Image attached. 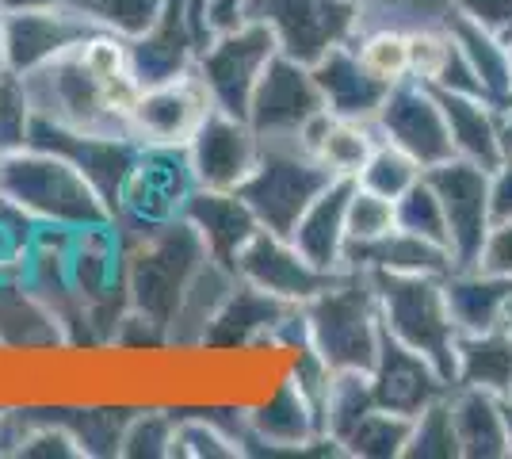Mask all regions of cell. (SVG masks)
I'll use <instances>...</instances> for the list:
<instances>
[{"label": "cell", "mask_w": 512, "mask_h": 459, "mask_svg": "<svg viewBox=\"0 0 512 459\" xmlns=\"http://www.w3.org/2000/svg\"><path fill=\"white\" fill-rule=\"evenodd\" d=\"M211 111V96L192 69L184 77L142 88L127 115V131L138 146H188Z\"/></svg>", "instance_id": "15"}, {"label": "cell", "mask_w": 512, "mask_h": 459, "mask_svg": "<svg viewBox=\"0 0 512 459\" xmlns=\"http://www.w3.org/2000/svg\"><path fill=\"white\" fill-rule=\"evenodd\" d=\"M81 62L88 66V73H96L100 81H115L123 73H134L130 69V43L115 31H92L85 43H81Z\"/></svg>", "instance_id": "44"}, {"label": "cell", "mask_w": 512, "mask_h": 459, "mask_svg": "<svg viewBox=\"0 0 512 459\" xmlns=\"http://www.w3.org/2000/svg\"><path fill=\"white\" fill-rule=\"evenodd\" d=\"M35 234H39V222L0 196V284L23 280Z\"/></svg>", "instance_id": "42"}, {"label": "cell", "mask_w": 512, "mask_h": 459, "mask_svg": "<svg viewBox=\"0 0 512 459\" xmlns=\"http://www.w3.org/2000/svg\"><path fill=\"white\" fill-rule=\"evenodd\" d=\"M394 222H398V230H409L417 238H428L451 249L448 219H444V207H440V199L432 192L428 176H421L402 199H394Z\"/></svg>", "instance_id": "41"}, {"label": "cell", "mask_w": 512, "mask_h": 459, "mask_svg": "<svg viewBox=\"0 0 512 459\" xmlns=\"http://www.w3.org/2000/svg\"><path fill=\"white\" fill-rule=\"evenodd\" d=\"M448 394L413 417V425H409L406 459H459V437H455Z\"/></svg>", "instance_id": "39"}, {"label": "cell", "mask_w": 512, "mask_h": 459, "mask_svg": "<svg viewBox=\"0 0 512 459\" xmlns=\"http://www.w3.org/2000/svg\"><path fill=\"white\" fill-rule=\"evenodd\" d=\"M421 176H425L421 161H413L406 150H398L394 142L379 138V146L367 157V165L356 176V184H363V188H371V192H379L386 199H402Z\"/></svg>", "instance_id": "37"}, {"label": "cell", "mask_w": 512, "mask_h": 459, "mask_svg": "<svg viewBox=\"0 0 512 459\" xmlns=\"http://www.w3.org/2000/svg\"><path fill=\"white\" fill-rule=\"evenodd\" d=\"M27 146H43V150L69 157L88 176V184L104 196V203L111 211H115V199L123 192V180H127L134 157H138V142L130 134L69 131V127H58V123H46L39 115H35V127H31V142Z\"/></svg>", "instance_id": "18"}, {"label": "cell", "mask_w": 512, "mask_h": 459, "mask_svg": "<svg viewBox=\"0 0 512 459\" xmlns=\"http://www.w3.org/2000/svg\"><path fill=\"white\" fill-rule=\"evenodd\" d=\"M455 16L478 23L501 43H512V0H455Z\"/></svg>", "instance_id": "46"}, {"label": "cell", "mask_w": 512, "mask_h": 459, "mask_svg": "<svg viewBox=\"0 0 512 459\" xmlns=\"http://www.w3.org/2000/svg\"><path fill=\"white\" fill-rule=\"evenodd\" d=\"M451 421L459 437V456L501 459L509 456V425H505V398L474 387H451Z\"/></svg>", "instance_id": "29"}, {"label": "cell", "mask_w": 512, "mask_h": 459, "mask_svg": "<svg viewBox=\"0 0 512 459\" xmlns=\"http://www.w3.org/2000/svg\"><path fill=\"white\" fill-rule=\"evenodd\" d=\"M199 50H203V35L188 12V0H165L161 20L142 39L130 43V69L142 88L161 85V81L192 73Z\"/></svg>", "instance_id": "20"}, {"label": "cell", "mask_w": 512, "mask_h": 459, "mask_svg": "<svg viewBox=\"0 0 512 459\" xmlns=\"http://www.w3.org/2000/svg\"><path fill=\"white\" fill-rule=\"evenodd\" d=\"M58 421L77 437L85 459L92 456H119L123 429H127L134 406H115V402H85V406H62Z\"/></svg>", "instance_id": "32"}, {"label": "cell", "mask_w": 512, "mask_h": 459, "mask_svg": "<svg viewBox=\"0 0 512 459\" xmlns=\"http://www.w3.org/2000/svg\"><path fill=\"white\" fill-rule=\"evenodd\" d=\"M92 31L96 27L77 4L8 8V20H4V69L27 77V73L73 54Z\"/></svg>", "instance_id": "13"}, {"label": "cell", "mask_w": 512, "mask_h": 459, "mask_svg": "<svg viewBox=\"0 0 512 459\" xmlns=\"http://www.w3.org/2000/svg\"><path fill=\"white\" fill-rule=\"evenodd\" d=\"M0 196L39 226L85 230L111 222V207L88 184V176L69 157L43 146L0 153Z\"/></svg>", "instance_id": "1"}, {"label": "cell", "mask_w": 512, "mask_h": 459, "mask_svg": "<svg viewBox=\"0 0 512 459\" xmlns=\"http://www.w3.org/2000/svg\"><path fill=\"white\" fill-rule=\"evenodd\" d=\"M394 199L379 196L371 188H363L352 180L348 192V207H344V230H348V245H371V241L386 238L394 230Z\"/></svg>", "instance_id": "40"}, {"label": "cell", "mask_w": 512, "mask_h": 459, "mask_svg": "<svg viewBox=\"0 0 512 459\" xmlns=\"http://www.w3.org/2000/svg\"><path fill=\"white\" fill-rule=\"evenodd\" d=\"M375 131L379 138L394 142L398 150H406L413 161H421V169H432V165L455 157L448 115H444L436 88L421 85L413 77L390 85L383 108L375 115Z\"/></svg>", "instance_id": "11"}, {"label": "cell", "mask_w": 512, "mask_h": 459, "mask_svg": "<svg viewBox=\"0 0 512 459\" xmlns=\"http://www.w3.org/2000/svg\"><path fill=\"white\" fill-rule=\"evenodd\" d=\"M310 349L333 372H371L383 345V314L379 295L367 272H341L314 299L302 303Z\"/></svg>", "instance_id": "2"}, {"label": "cell", "mask_w": 512, "mask_h": 459, "mask_svg": "<svg viewBox=\"0 0 512 459\" xmlns=\"http://www.w3.org/2000/svg\"><path fill=\"white\" fill-rule=\"evenodd\" d=\"M448 115L451 150L470 165L497 169L505 161V111L474 92H436Z\"/></svg>", "instance_id": "24"}, {"label": "cell", "mask_w": 512, "mask_h": 459, "mask_svg": "<svg viewBox=\"0 0 512 459\" xmlns=\"http://www.w3.org/2000/svg\"><path fill=\"white\" fill-rule=\"evenodd\" d=\"M172 433H176V410L172 406H134L119 456L123 459H172Z\"/></svg>", "instance_id": "35"}, {"label": "cell", "mask_w": 512, "mask_h": 459, "mask_svg": "<svg viewBox=\"0 0 512 459\" xmlns=\"http://www.w3.org/2000/svg\"><path fill=\"white\" fill-rule=\"evenodd\" d=\"M302 142L337 180H356L367 165V157L379 146V131L367 119H344L333 111H321L306 127Z\"/></svg>", "instance_id": "28"}, {"label": "cell", "mask_w": 512, "mask_h": 459, "mask_svg": "<svg viewBox=\"0 0 512 459\" xmlns=\"http://www.w3.org/2000/svg\"><path fill=\"white\" fill-rule=\"evenodd\" d=\"M509 54H512V43H509Z\"/></svg>", "instance_id": "55"}, {"label": "cell", "mask_w": 512, "mask_h": 459, "mask_svg": "<svg viewBox=\"0 0 512 459\" xmlns=\"http://www.w3.org/2000/svg\"><path fill=\"white\" fill-rule=\"evenodd\" d=\"M207 245L199 241L192 226L184 219L169 222L161 230H153L146 238L127 241V303L130 310L146 314L150 322L169 333L176 306L184 299V291L199 272V264L207 261Z\"/></svg>", "instance_id": "3"}, {"label": "cell", "mask_w": 512, "mask_h": 459, "mask_svg": "<svg viewBox=\"0 0 512 459\" xmlns=\"http://www.w3.org/2000/svg\"><path fill=\"white\" fill-rule=\"evenodd\" d=\"M4 20H8V8L0 4V69H4Z\"/></svg>", "instance_id": "50"}, {"label": "cell", "mask_w": 512, "mask_h": 459, "mask_svg": "<svg viewBox=\"0 0 512 459\" xmlns=\"http://www.w3.org/2000/svg\"><path fill=\"white\" fill-rule=\"evenodd\" d=\"M291 310H295V303H283L276 295H268V291H260V287L241 280L234 287V295L226 299V306L218 310V318L211 322L199 349L245 352L260 349V345H272L276 329L283 326V318Z\"/></svg>", "instance_id": "21"}, {"label": "cell", "mask_w": 512, "mask_h": 459, "mask_svg": "<svg viewBox=\"0 0 512 459\" xmlns=\"http://www.w3.org/2000/svg\"><path fill=\"white\" fill-rule=\"evenodd\" d=\"M505 150L512 153V111L505 115Z\"/></svg>", "instance_id": "52"}, {"label": "cell", "mask_w": 512, "mask_h": 459, "mask_svg": "<svg viewBox=\"0 0 512 459\" xmlns=\"http://www.w3.org/2000/svg\"><path fill=\"white\" fill-rule=\"evenodd\" d=\"M367 276H371L375 295H379L386 337L421 352L455 387L459 329L451 322L448 299H444V276H394V272H367Z\"/></svg>", "instance_id": "4"}, {"label": "cell", "mask_w": 512, "mask_h": 459, "mask_svg": "<svg viewBox=\"0 0 512 459\" xmlns=\"http://www.w3.org/2000/svg\"><path fill=\"white\" fill-rule=\"evenodd\" d=\"M455 387L512 398V333L505 326L459 333L455 341Z\"/></svg>", "instance_id": "30"}, {"label": "cell", "mask_w": 512, "mask_h": 459, "mask_svg": "<svg viewBox=\"0 0 512 459\" xmlns=\"http://www.w3.org/2000/svg\"><path fill=\"white\" fill-rule=\"evenodd\" d=\"M371 391L383 410H394L402 417H417L425 406L440 402L451 391V383L436 372V364L421 352L406 349L402 341L386 337L379 345V356L371 364Z\"/></svg>", "instance_id": "19"}, {"label": "cell", "mask_w": 512, "mask_h": 459, "mask_svg": "<svg viewBox=\"0 0 512 459\" xmlns=\"http://www.w3.org/2000/svg\"><path fill=\"white\" fill-rule=\"evenodd\" d=\"M470 268H478V272H486V276H497V280H509L512 284V219L493 222Z\"/></svg>", "instance_id": "45"}, {"label": "cell", "mask_w": 512, "mask_h": 459, "mask_svg": "<svg viewBox=\"0 0 512 459\" xmlns=\"http://www.w3.org/2000/svg\"><path fill=\"white\" fill-rule=\"evenodd\" d=\"M0 73H4V69H0Z\"/></svg>", "instance_id": "56"}, {"label": "cell", "mask_w": 512, "mask_h": 459, "mask_svg": "<svg viewBox=\"0 0 512 459\" xmlns=\"http://www.w3.org/2000/svg\"><path fill=\"white\" fill-rule=\"evenodd\" d=\"M348 4H352V8H363V4H371V0H348Z\"/></svg>", "instance_id": "54"}, {"label": "cell", "mask_w": 512, "mask_h": 459, "mask_svg": "<svg viewBox=\"0 0 512 459\" xmlns=\"http://www.w3.org/2000/svg\"><path fill=\"white\" fill-rule=\"evenodd\" d=\"M321 111L325 100L314 81V69L287 54H276L260 73L245 119L253 123L256 138H302Z\"/></svg>", "instance_id": "12"}, {"label": "cell", "mask_w": 512, "mask_h": 459, "mask_svg": "<svg viewBox=\"0 0 512 459\" xmlns=\"http://www.w3.org/2000/svg\"><path fill=\"white\" fill-rule=\"evenodd\" d=\"M509 295V280L486 276V272H478L470 264H455L444 276V299H448L451 322H455L459 333H482V329L501 326Z\"/></svg>", "instance_id": "31"}, {"label": "cell", "mask_w": 512, "mask_h": 459, "mask_svg": "<svg viewBox=\"0 0 512 459\" xmlns=\"http://www.w3.org/2000/svg\"><path fill=\"white\" fill-rule=\"evenodd\" d=\"M501 326L512 333V295H509V303H505V318H501Z\"/></svg>", "instance_id": "53"}, {"label": "cell", "mask_w": 512, "mask_h": 459, "mask_svg": "<svg viewBox=\"0 0 512 459\" xmlns=\"http://www.w3.org/2000/svg\"><path fill=\"white\" fill-rule=\"evenodd\" d=\"M329 180H337V176L306 150L302 138H260L256 169L237 192L253 207L264 230L291 234V226L299 222V215L318 199V192Z\"/></svg>", "instance_id": "5"}, {"label": "cell", "mask_w": 512, "mask_h": 459, "mask_svg": "<svg viewBox=\"0 0 512 459\" xmlns=\"http://www.w3.org/2000/svg\"><path fill=\"white\" fill-rule=\"evenodd\" d=\"M505 425H509V456H512V398H505Z\"/></svg>", "instance_id": "51"}, {"label": "cell", "mask_w": 512, "mask_h": 459, "mask_svg": "<svg viewBox=\"0 0 512 459\" xmlns=\"http://www.w3.org/2000/svg\"><path fill=\"white\" fill-rule=\"evenodd\" d=\"M234 272L245 280V284L260 287L268 295H276L283 303L302 306L306 299H314L321 287H329L337 276L333 272H321L318 264H310L295 249V241L287 234H276V230H256L253 241L237 253Z\"/></svg>", "instance_id": "17"}, {"label": "cell", "mask_w": 512, "mask_h": 459, "mask_svg": "<svg viewBox=\"0 0 512 459\" xmlns=\"http://www.w3.org/2000/svg\"><path fill=\"white\" fill-rule=\"evenodd\" d=\"M310 69H314V81L321 88L325 111L344 115V119H367V123H375V115L383 108L390 85H383L371 69L363 66L356 46L352 43L333 46Z\"/></svg>", "instance_id": "22"}, {"label": "cell", "mask_w": 512, "mask_h": 459, "mask_svg": "<svg viewBox=\"0 0 512 459\" xmlns=\"http://www.w3.org/2000/svg\"><path fill=\"white\" fill-rule=\"evenodd\" d=\"M237 284H241V276L234 272V264L214 261V257L199 264V272L192 276V284L176 306V318L169 326V349H199Z\"/></svg>", "instance_id": "27"}, {"label": "cell", "mask_w": 512, "mask_h": 459, "mask_svg": "<svg viewBox=\"0 0 512 459\" xmlns=\"http://www.w3.org/2000/svg\"><path fill=\"white\" fill-rule=\"evenodd\" d=\"M245 429H249V456H344L333 437L321 433V417L314 402L279 375L276 391L245 402Z\"/></svg>", "instance_id": "9"}, {"label": "cell", "mask_w": 512, "mask_h": 459, "mask_svg": "<svg viewBox=\"0 0 512 459\" xmlns=\"http://www.w3.org/2000/svg\"><path fill=\"white\" fill-rule=\"evenodd\" d=\"M490 215L493 222L512 219V153H505V161L490 169Z\"/></svg>", "instance_id": "47"}, {"label": "cell", "mask_w": 512, "mask_h": 459, "mask_svg": "<svg viewBox=\"0 0 512 459\" xmlns=\"http://www.w3.org/2000/svg\"><path fill=\"white\" fill-rule=\"evenodd\" d=\"M253 0H214L207 8V35H218V31H230L237 23L245 20V8Z\"/></svg>", "instance_id": "48"}, {"label": "cell", "mask_w": 512, "mask_h": 459, "mask_svg": "<svg viewBox=\"0 0 512 459\" xmlns=\"http://www.w3.org/2000/svg\"><path fill=\"white\" fill-rule=\"evenodd\" d=\"M356 16L348 0H253L245 20L264 23L276 39V50L302 66H314L333 46L352 43Z\"/></svg>", "instance_id": "10"}, {"label": "cell", "mask_w": 512, "mask_h": 459, "mask_svg": "<svg viewBox=\"0 0 512 459\" xmlns=\"http://www.w3.org/2000/svg\"><path fill=\"white\" fill-rule=\"evenodd\" d=\"M348 192H352V180H329L287 234L306 261L318 264L321 272H333V276L348 272L344 268V257H348V230H344Z\"/></svg>", "instance_id": "25"}, {"label": "cell", "mask_w": 512, "mask_h": 459, "mask_svg": "<svg viewBox=\"0 0 512 459\" xmlns=\"http://www.w3.org/2000/svg\"><path fill=\"white\" fill-rule=\"evenodd\" d=\"M4 8H58V4H77V0H0Z\"/></svg>", "instance_id": "49"}, {"label": "cell", "mask_w": 512, "mask_h": 459, "mask_svg": "<svg viewBox=\"0 0 512 459\" xmlns=\"http://www.w3.org/2000/svg\"><path fill=\"white\" fill-rule=\"evenodd\" d=\"M344 268L352 272H394V276H448L455 268L448 245H436L428 238H417L409 230H390L386 238L371 245H348Z\"/></svg>", "instance_id": "26"}, {"label": "cell", "mask_w": 512, "mask_h": 459, "mask_svg": "<svg viewBox=\"0 0 512 459\" xmlns=\"http://www.w3.org/2000/svg\"><path fill=\"white\" fill-rule=\"evenodd\" d=\"M432 192L448 219V241L455 264H474L482 241L490 234V169L470 165L463 157H448L440 165L425 169Z\"/></svg>", "instance_id": "14"}, {"label": "cell", "mask_w": 512, "mask_h": 459, "mask_svg": "<svg viewBox=\"0 0 512 459\" xmlns=\"http://www.w3.org/2000/svg\"><path fill=\"white\" fill-rule=\"evenodd\" d=\"M188 150V165H192L195 188H218V192H237L249 173L256 169L260 157V138H256L253 123L230 115V111L214 108L203 127L192 134Z\"/></svg>", "instance_id": "16"}, {"label": "cell", "mask_w": 512, "mask_h": 459, "mask_svg": "<svg viewBox=\"0 0 512 459\" xmlns=\"http://www.w3.org/2000/svg\"><path fill=\"white\" fill-rule=\"evenodd\" d=\"M35 127V104L20 73H0V153L23 150Z\"/></svg>", "instance_id": "43"}, {"label": "cell", "mask_w": 512, "mask_h": 459, "mask_svg": "<svg viewBox=\"0 0 512 459\" xmlns=\"http://www.w3.org/2000/svg\"><path fill=\"white\" fill-rule=\"evenodd\" d=\"M77 8L92 20V27L115 31L127 43H134L161 20L165 0H77Z\"/></svg>", "instance_id": "38"}, {"label": "cell", "mask_w": 512, "mask_h": 459, "mask_svg": "<svg viewBox=\"0 0 512 459\" xmlns=\"http://www.w3.org/2000/svg\"><path fill=\"white\" fill-rule=\"evenodd\" d=\"M352 46L360 54V62L383 85H398L409 77V35L398 27H367L352 35Z\"/></svg>", "instance_id": "36"}, {"label": "cell", "mask_w": 512, "mask_h": 459, "mask_svg": "<svg viewBox=\"0 0 512 459\" xmlns=\"http://www.w3.org/2000/svg\"><path fill=\"white\" fill-rule=\"evenodd\" d=\"M195 192V176L184 146H138L123 192L115 199L111 222L123 238H146L153 230L184 219V207Z\"/></svg>", "instance_id": "6"}, {"label": "cell", "mask_w": 512, "mask_h": 459, "mask_svg": "<svg viewBox=\"0 0 512 459\" xmlns=\"http://www.w3.org/2000/svg\"><path fill=\"white\" fill-rule=\"evenodd\" d=\"M77 50L23 77L27 96L35 104V115L46 119V123L69 127V131L130 134L127 119L111 108V100H107V81H100L96 73H88V66L81 62Z\"/></svg>", "instance_id": "7"}, {"label": "cell", "mask_w": 512, "mask_h": 459, "mask_svg": "<svg viewBox=\"0 0 512 459\" xmlns=\"http://www.w3.org/2000/svg\"><path fill=\"white\" fill-rule=\"evenodd\" d=\"M276 54V39L264 23L241 20L237 27L218 31L203 43L195 58V77L203 81L214 108L245 119L256 85H260V73Z\"/></svg>", "instance_id": "8"}, {"label": "cell", "mask_w": 512, "mask_h": 459, "mask_svg": "<svg viewBox=\"0 0 512 459\" xmlns=\"http://www.w3.org/2000/svg\"><path fill=\"white\" fill-rule=\"evenodd\" d=\"M379 402L371 391V372H333L321 402V433L344 444V437L371 414Z\"/></svg>", "instance_id": "33"}, {"label": "cell", "mask_w": 512, "mask_h": 459, "mask_svg": "<svg viewBox=\"0 0 512 459\" xmlns=\"http://www.w3.org/2000/svg\"><path fill=\"white\" fill-rule=\"evenodd\" d=\"M184 222L199 234V241L207 245L214 261L226 264H234L237 253L260 230V219L245 203V196L241 192H218V188H195L188 207H184Z\"/></svg>", "instance_id": "23"}, {"label": "cell", "mask_w": 512, "mask_h": 459, "mask_svg": "<svg viewBox=\"0 0 512 459\" xmlns=\"http://www.w3.org/2000/svg\"><path fill=\"white\" fill-rule=\"evenodd\" d=\"M409 425L413 417H402L394 410L375 406L371 414L363 417L360 425L344 437V456L352 459H406L409 444Z\"/></svg>", "instance_id": "34"}]
</instances>
